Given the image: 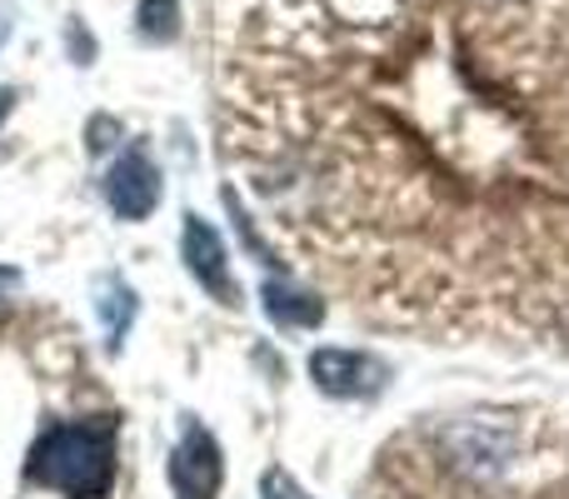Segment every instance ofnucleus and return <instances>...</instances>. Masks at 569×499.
I'll return each mask as SVG.
<instances>
[{"label":"nucleus","mask_w":569,"mask_h":499,"mask_svg":"<svg viewBox=\"0 0 569 499\" xmlns=\"http://www.w3.org/2000/svg\"><path fill=\"white\" fill-rule=\"evenodd\" d=\"M310 380L320 385L325 395L360 400V395H375L385 385V365L375 360V355H360V350H315Z\"/></svg>","instance_id":"obj_5"},{"label":"nucleus","mask_w":569,"mask_h":499,"mask_svg":"<svg viewBox=\"0 0 569 499\" xmlns=\"http://www.w3.org/2000/svg\"><path fill=\"white\" fill-rule=\"evenodd\" d=\"M106 200L120 220H146L160 200V170L150 166L146 150H126L106 176Z\"/></svg>","instance_id":"obj_4"},{"label":"nucleus","mask_w":569,"mask_h":499,"mask_svg":"<svg viewBox=\"0 0 569 499\" xmlns=\"http://www.w3.org/2000/svg\"><path fill=\"white\" fill-rule=\"evenodd\" d=\"M260 499H310V495H305L284 470H270V475H266V485H260Z\"/></svg>","instance_id":"obj_10"},{"label":"nucleus","mask_w":569,"mask_h":499,"mask_svg":"<svg viewBox=\"0 0 569 499\" xmlns=\"http://www.w3.org/2000/svg\"><path fill=\"white\" fill-rule=\"evenodd\" d=\"M10 116V90H0V120Z\"/></svg>","instance_id":"obj_11"},{"label":"nucleus","mask_w":569,"mask_h":499,"mask_svg":"<svg viewBox=\"0 0 569 499\" xmlns=\"http://www.w3.org/2000/svg\"><path fill=\"white\" fill-rule=\"evenodd\" d=\"M186 265H190V275H196V280L206 285L220 305H230V310H236V305H240V285H236V275H230V255H226V246H220V236L200 216H186Z\"/></svg>","instance_id":"obj_6"},{"label":"nucleus","mask_w":569,"mask_h":499,"mask_svg":"<svg viewBox=\"0 0 569 499\" xmlns=\"http://www.w3.org/2000/svg\"><path fill=\"white\" fill-rule=\"evenodd\" d=\"M220 480H226V465H220V445L206 435L200 420H186L180 445L170 455V485L180 499H216Z\"/></svg>","instance_id":"obj_3"},{"label":"nucleus","mask_w":569,"mask_h":499,"mask_svg":"<svg viewBox=\"0 0 569 499\" xmlns=\"http://www.w3.org/2000/svg\"><path fill=\"white\" fill-rule=\"evenodd\" d=\"M266 310L276 315L284 330H315V325L325 320V305L315 300L310 290H290V285H280V280L266 285Z\"/></svg>","instance_id":"obj_7"},{"label":"nucleus","mask_w":569,"mask_h":499,"mask_svg":"<svg viewBox=\"0 0 569 499\" xmlns=\"http://www.w3.org/2000/svg\"><path fill=\"white\" fill-rule=\"evenodd\" d=\"M540 0L345 20L266 0L226 150L295 265L440 335L569 325V26Z\"/></svg>","instance_id":"obj_1"},{"label":"nucleus","mask_w":569,"mask_h":499,"mask_svg":"<svg viewBox=\"0 0 569 499\" xmlns=\"http://www.w3.org/2000/svg\"><path fill=\"white\" fill-rule=\"evenodd\" d=\"M170 10H176V0H146V6H140V30H146V36H156V40H166L170 30H176Z\"/></svg>","instance_id":"obj_9"},{"label":"nucleus","mask_w":569,"mask_h":499,"mask_svg":"<svg viewBox=\"0 0 569 499\" xmlns=\"http://www.w3.org/2000/svg\"><path fill=\"white\" fill-rule=\"evenodd\" d=\"M96 310H100V320H106V345H110V350H120L126 325H130V315H136V295H130L120 280H106V285H100Z\"/></svg>","instance_id":"obj_8"},{"label":"nucleus","mask_w":569,"mask_h":499,"mask_svg":"<svg viewBox=\"0 0 569 499\" xmlns=\"http://www.w3.org/2000/svg\"><path fill=\"white\" fill-rule=\"evenodd\" d=\"M26 475L66 499H106L116 480V425H56L30 445Z\"/></svg>","instance_id":"obj_2"},{"label":"nucleus","mask_w":569,"mask_h":499,"mask_svg":"<svg viewBox=\"0 0 569 499\" xmlns=\"http://www.w3.org/2000/svg\"><path fill=\"white\" fill-rule=\"evenodd\" d=\"M0 285H16V275H10V270H0Z\"/></svg>","instance_id":"obj_12"}]
</instances>
